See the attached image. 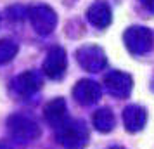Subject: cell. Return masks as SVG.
Instances as JSON below:
<instances>
[{"mask_svg":"<svg viewBox=\"0 0 154 149\" xmlns=\"http://www.w3.org/2000/svg\"><path fill=\"white\" fill-rule=\"evenodd\" d=\"M56 139L64 149H82L88 142V130L83 121L66 120L56 128Z\"/></svg>","mask_w":154,"mask_h":149,"instance_id":"1","label":"cell"},{"mask_svg":"<svg viewBox=\"0 0 154 149\" xmlns=\"http://www.w3.org/2000/svg\"><path fill=\"white\" fill-rule=\"evenodd\" d=\"M7 128L12 139L19 142H31L40 137V127L35 120L24 114H12L7 120Z\"/></svg>","mask_w":154,"mask_h":149,"instance_id":"2","label":"cell"},{"mask_svg":"<svg viewBox=\"0 0 154 149\" xmlns=\"http://www.w3.org/2000/svg\"><path fill=\"white\" fill-rule=\"evenodd\" d=\"M126 49L135 56L147 54L152 49V31L146 26H132L123 35Z\"/></svg>","mask_w":154,"mask_h":149,"instance_id":"3","label":"cell"},{"mask_svg":"<svg viewBox=\"0 0 154 149\" xmlns=\"http://www.w3.org/2000/svg\"><path fill=\"white\" fill-rule=\"evenodd\" d=\"M28 17L38 35H49V33H52L57 24V14L54 12V9L45 5V4L31 5L28 9Z\"/></svg>","mask_w":154,"mask_h":149,"instance_id":"4","label":"cell"},{"mask_svg":"<svg viewBox=\"0 0 154 149\" xmlns=\"http://www.w3.org/2000/svg\"><path fill=\"white\" fill-rule=\"evenodd\" d=\"M76 59L80 66L88 73H97V71L104 70L107 59H106L104 50L97 47V45H85L82 49L76 50Z\"/></svg>","mask_w":154,"mask_h":149,"instance_id":"5","label":"cell"},{"mask_svg":"<svg viewBox=\"0 0 154 149\" xmlns=\"http://www.w3.org/2000/svg\"><path fill=\"white\" fill-rule=\"evenodd\" d=\"M68 68V57H66V50L63 47H52L49 54L43 61L42 71L52 80H59L64 76Z\"/></svg>","mask_w":154,"mask_h":149,"instance_id":"6","label":"cell"},{"mask_svg":"<svg viewBox=\"0 0 154 149\" xmlns=\"http://www.w3.org/2000/svg\"><path fill=\"white\" fill-rule=\"evenodd\" d=\"M104 85L114 97H128L133 87V78L125 71H109L104 76Z\"/></svg>","mask_w":154,"mask_h":149,"instance_id":"7","label":"cell"},{"mask_svg":"<svg viewBox=\"0 0 154 149\" xmlns=\"http://www.w3.org/2000/svg\"><path fill=\"white\" fill-rule=\"evenodd\" d=\"M42 76L40 73L35 70L31 71H24L21 75H17L14 80H12V88L17 95L21 97H28V95H33L35 92H38L42 88Z\"/></svg>","mask_w":154,"mask_h":149,"instance_id":"8","label":"cell"},{"mask_svg":"<svg viewBox=\"0 0 154 149\" xmlns=\"http://www.w3.org/2000/svg\"><path fill=\"white\" fill-rule=\"evenodd\" d=\"M73 95H75V99H76L80 104H83V106H92V104H95V102L100 99L102 90H100V85H99L97 82L85 78V80H80L76 85H75Z\"/></svg>","mask_w":154,"mask_h":149,"instance_id":"9","label":"cell"},{"mask_svg":"<svg viewBox=\"0 0 154 149\" xmlns=\"http://www.w3.org/2000/svg\"><path fill=\"white\" fill-rule=\"evenodd\" d=\"M147 123V111L142 106L132 104L123 109V125L130 134H135L146 127Z\"/></svg>","mask_w":154,"mask_h":149,"instance_id":"10","label":"cell"},{"mask_svg":"<svg viewBox=\"0 0 154 149\" xmlns=\"http://www.w3.org/2000/svg\"><path fill=\"white\" fill-rule=\"evenodd\" d=\"M43 116L49 125H52L54 128L61 127L68 118V106H66V101L63 97H57V99L50 101L47 106L43 107Z\"/></svg>","mask_w":154,"mask_h":149,"instance_id":"11","label":"cell"},{"mask_svg":"<svg viewBox=\"0 0 154 149\" xmlns=\"http://www.w3.org/2000/svg\"><path fill=\"white\" fill-rule=\"evenodd\" d=\"M87 19L95 28H100V29L107 28L111 24V19H112L111 9H109V5L106 2H95L87 11Z\"/></svg>","mask_w":154,"mask_h":149,"instance_id":"12","label":"cell"},{"mask_svg":"<svg viewBox=\"0 0 154 149\" xmlns=\"http://www.w3.org/2000/svg\"><path fill=\"white\" fill-rule=\"evenodd\" d=\"M114 121H116L114 120V114H112V111L109 107H100L92 116V123H94L95 130L102 132V134L111 132L112 128H114Z\"/></svg>","mask_w":154,"mask_h":149,"instance_id":"13","label":"cell"},{"mask_svg":"<svg viewBox=\"0 0 154 149\" xmlns=\"http://www.w3.org/2000/svg\"><path fill=\"white\" fill-rule=\"evenodd\" d=\"M17 54V43L9 38H2L0 40V64H7L12 61Z\"/></svg>","mask_w":154,"mask_h":149,"instance_id":"14","label":"cell"},{"mask_svg":"<svg viewBox=\"0 0 154 149\" xmlns=\"http://www.w3.org/2000/svg\"><path fill=\"white\" fill-rule=\"evenodd\" d=\"M140 4H142V7L147 9L149 12H152L154 14V0H139Z\"/></svg>","mask_w":154,"mask_h":149,"instance_id":"15","label":"cell"},{"mask_svg":"<svg viewBox=\"0 0 154 149\" xmlns=\"http://www.w3.org/2000/svg\"><path fill=\"white\" fill-rule=\"evenodd\" d=\"M109 149H123V147H118V146H114V147H109Z\"/></svg>","mask_w":154,"mask_h":149,"instance_id":"16","label":"cell"}]
</instances>
